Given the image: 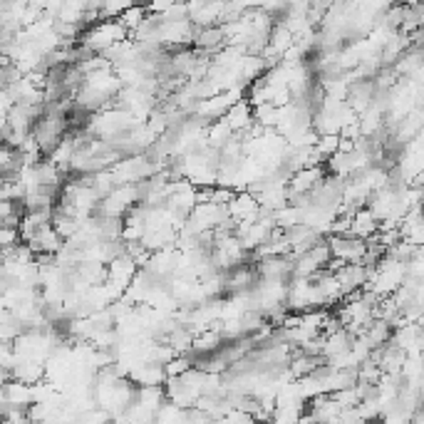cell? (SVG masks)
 <instances>
[{
  "instance_id": "ba28073f",
  "label": "cell",
  "mask_w": 424,
  "mask_h": 424,
  "mask_svg": "<svg viewBox=\"0 0 424 424\" xmlns=\"http://www.w3.org/2000/svg\"><path fill=\"white\" fill-rule=\"evenodd\" d=\"M0 422H3V417H0Z\"/></svg>"
},
{
  "instance_id": "8992f818",
  "label": "cell",
  "mask_w": 424,
  "mask_h": 424,
  "mask_svg": "<svg viewBox=\"0 0 424 424\" xmlns=\"http://www.w3.org/2000/svg\"><path fill=\"white\" fill-rule=\"evenodd\" d=\"M192 367H194L192 360L182 358V355H177V358H172L167 365H164V377H167V379H179L182 375H187Z\"/></svg>"
},
{
  "instance_id": "5b68a950",
  "label": "cell",
  "mask_w": 424,
  "mask_h": 424,
  "mask_svg": "<svg viewBox=\"0 0 424 424\" xmlns=\"http://www.w3.org/2000/svg\"><path fill=\"white\" fill-rule=\"evenodd\" d=\"M305 412V404H285V407H276L271 414V424H298L300 414Z\"/></svg>"
},
{
  "instance_id": "3957f363",
  "label": "cell",
  "mask_w": 424,
  "mask_h": 424,
  "mask_svg": "<svg viewBox=\"0 0 424 424\" xmlns=\"http://www.w3.org/2000/svg\"><path fill=\"white\" fill-rule=\"evenodd\" d=\"M377 226L379 223L375 221V216L367 211V208H358V211L350 216V236L363 238V241L372 238L375 233H377Z\"/></svg>"
},
{
  "instance_id": "52a82bcc",
  "label": "cell",
  "mask_w": 424,
  "mask_h": 424,
  "mask_svg": "<svg viewBox=\"0 0 424 424\" xmlns=\"http://www.w3.org/2000/svg\"><path fill=\"white\" fill-rule=\"evenodd\" d=\"M20 243V233L18 228H8V226H0V253L11 251L13 246Z\"/></svg>"
},
{
  "instance_id": "6da1fadb",
  "label": "cell",
  "mask_w": 424,
  "mask_h": 424,
  "mask_svg": "<svg viewBox=\"0 0 424 424\" xmlns=\"http://www.w3.org/2000/svg\"><path fill=\"white\" fill-rule=\"evenodd\" d=\"M330 258H340L343 263H363L365 253H367V243L363 238L355 236H330L328 241Z\"/></svg>"
},
{
  "instance_id": "7a4b0ae2",
  "label": "cell",
  "mask_w": 424,
  "mask_h": 424,
  "mask_svg": "<svg viewBox=\"0 0 424 424\" xmlns=\"http://www.w3.org/2000/svg\"><path fill=\"white\" fill-rule=\"evenodd\" d=\"M223 122L228 124V129L233 131V134H241V131H248L253 124V107L248 105L246 100L236 102V105L228 107V112L221 117Z\"/></svg>"
},
{
  "instance_id": "277c9868",
  "label": "cell",
  "mask_w": 424,
  "mask_h": 424,
  "mask_svg": "<svg viewBox=\"0 0 424 424\" xmlns=\"http://www.w3.org/2000/svg\"><path fill=\"white\" fill-rule=\"evenodd\" d=\"M144 18H147V8L144 6H129L124 13H122L117 23H119V25L126 30V35H129V33H134L136 28L144 23Z\"/></svg>"
}]
</instances>
